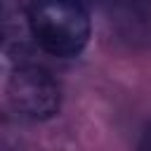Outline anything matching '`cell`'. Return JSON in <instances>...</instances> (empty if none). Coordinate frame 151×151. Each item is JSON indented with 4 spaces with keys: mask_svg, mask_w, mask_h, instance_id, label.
Wrapping results in <instances>:
<instances>
[{
    "mask_svg": "<svg viewBox=\"0 0 151 151\" xmlns=\"http://www.w3.org/2000/svg\"><path fill=\"white\" fill-rule=\"evenodd\" d=\"M28 17L38 47L59 59L80 54L92 33L80 0H28Z\"/></svg>",
    "mask_w": 151,
    "mask_h": 151,
    "instance_id": "obj_1",
    "label": "cell"
},
{
    "mask_svg": "<svg viewBox=\"0 0 151 151\" xmlns=\"http://www.w3.org/2000/svg\"><path fill=\"white\" fill-rule=\"evenodd\" d=\"M7 99L21 118L47 120L59 113L61 90L50 71L33 64H24L14 68L7 80Z\"/></svg>",
    "mask_w": 151,
    "mask_h": 151,
    "instance_id": "obj_2",
    "label": "cell"
},
{
    "mask_svg": "<svg viewBox=\"0 0 151 151\" xmlns=\"http://www.w3.org/2000/svg\"><path fill=\"white\" fill-rule=\"evenodd\" d=\"M35 45L28 5L21 0H0V52L12 59H24Z\"/></svg>",
    "mask_w": 151,
    "mask_h": 151,
    "instance_id": "obj_3",
    "label": "cell"
},
{
    "mask_svg": "<svg viewBox=\"0 0 151 151\" xmlns=\"http://www.w3.org/2000/svg\"><path fill=\"white\" fill-rule=\"evenodd\" d=\"M142 149H151V127L144 132V139H142Z\"/></svg>",
    "mask_w": 151,
    "mask_h": 151,
    "instance_id": "obj_4",
    "label": "cell"
},
{
    "mask_svg": "<svg viewBox=\"0 0 151 151\" xmlns=\"http://www.w3.org/2000/svg\"><path fill=\"white\" fill-rule=\"evenodd\" d=\"M116 2H132V0H116Z\"/></svg>",
    "mask_w": 151,
    "mask_h": 151,
    "instance_id": "obj_5",
    "label": "cell"
}]
</instances>
